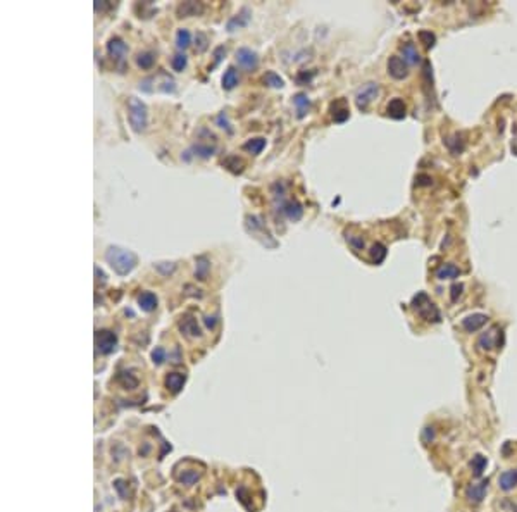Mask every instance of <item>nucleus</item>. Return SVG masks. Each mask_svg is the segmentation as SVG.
Masks as SVG:
<instances>
[{
    "instance_id": "obj_15",
    "label": "nucleus",
    "mask_w": 517,
    "mask_h": 512,
    "mask_svg": "<svg viewBox=\"0 0 517 512\" xmlns=\"http://www.w3.org/2000/svg\"><path fill=\"white\" fill-rule=\"evenodd\" d=\"M204 7L198 2H183V4L178 5V16L180 18H188V16H197L202 14Z\"/></svg>"
},
{
    "instance_id": "obj_2",
    "label": "nucleus",
    "mask_w": 517,
    "mask_h": 512,
    "mask_svg": "<svg viewBox=\"0 0 517 512\" xmlns=\"http://www.w3.org/2000/svg\"><path fill=\"white\" fill-rule=\"evenodd\" d=\"M412 307L417 311V314L428 323H440V311L436 309V305L429 300V297L424 291H419L414 298H412Z\"/></svg>"
},
{
    "instance_id": "obj_22",
    "label": "nucleus",
    "mask_w": 517,
    "mask_h": 512,
    "mask_svg": "<svg viewBox=\"0 0 517 512\" xmlns=\"http://www.w3.org/2000/svg\"><path fill=\"white\" fill-rule=\"evenodd\" d=\"M293 102H295L297 111H299V117H303L307 113H309V109H310V100H309V97H307L305 93L295 95Z\"/></svg>"
},
{
    "instance_id": "obj_41",
    "label": "nucleus",
    "mask_w": 517,
    "mask_h": 512,
    "mask_svg": "<svg viewBox=\"0 0 517 512\" xmlns=\"http://www.w3.org/2000/svg\"><path fill=\"white\" fill-rule=\"evenodd\" d=\"M195 152H197L200 157H209V155H212L214 148H211V147H195Z\"/></svg>"
},
{
    "instance_id": "obj_40",
    "label": "nucleus",
    "mask_w": 517,
    "mask_h": 512,
    "mask_svg": "<svg viewBox=\"0 0 517 512\" xmlns=\"http://www.w3.org/2000/svg\"><path fill=\"white\" fill-rule=\"evenodd\" d=\"M347 240H349V242L352 243L354 249H357V250L364 249V240L359 238V236H347Z\"/></svg>"
},
{
    "instance_id": "obj_30",
    "label": "nucleus",
    "mask_w": 517,
    "mask_h": 512,
    "mask_svg": "<svg viewBox=\"0 0 517 512\" xmlns=\"http://www.w3.org/2000/svg\"><path fill=\"white\" fill-rule=\"evenodd\" d=\"M264 83L269 85V86L272 88H283L285 86V81H283V78H279L276 73H272V71H269V73H266L264 76Z\"/></svg>"
},
{
    "instance_id": "obj_25",
    "label": "nucleus",
    "mask_w": 517,
    "mask_h": 512,
    "mask_svg": "<svg viewBox=\"0 0 517 512\" xmlns=\"http://www.w3.org/2000/svg\"><path fill=\"white\" fill-rule=\"evenodd\" d=\"M264 147H266L264 138H252V140H248L245 145H243V148H245L246 152H250V154H253V155L261 154V152L264 150Z\"/></svg>"
},
{
    "instance_id": "obj_10",
    "label": "nucleus",
    "mask_w": 517,
    "mask_h": 512,
    "mask_svg": "<svg viewBox=\"0 0 517 512\" xmlns=\"http://www.w3.org/2000/svg\"><path fill=\"white\" fill-rule=\"evenodd\" d=\"M331 117H333L334 123H345V121L350 117V111L349 107L345 106L343 100L334 102L333 106H331Z\"/></svg>"
},
{
    "instance_id": "obj_36",
    "label": "nucleus",
    "mask_w": 517,
    "mask_h": 512,
    "mask_svg": "<svg viewBox=\"0 0 517 512\" xmlns=\"http://www.w3.org/2000/svg\"><path fill=\"white\" fill-rule=\"evenodd\" d=\"M197 262H198V264H197V267H198V269H197V276L200 278V280H205V274H207V269H209L207 260H205V259H198Z\"/></svg>"
},
{
    "instance_id": "obj_21",
    "label": "nucleus",
    "mask_w": 517,
    "mask_h": 512,
    "mask_svg": "<svg viewBox=\"0 0 517 512\" xmlns=\"http://www.w3.org/2000/svg\"><path fill=\"white\" fill-rule=\"evenodd\" d=\"M517 486V471H505L500 476V488L505 491H510Z\"/></svg>"
},
{
    "instance_id": "obj_26",
    "label": "nucleus",
    "mask_w": 517,
    "mask_h": 512,
    "mask_svg": "<svg viewBox=\"0 0 517 512\" xmlns=\"http://www.w3.org/2000/svg\"><path fill=\"white\" fill-rule=\"evenodd\" d=\"M495 331H496V328H491L490 331H486V333L478 340V347H481L483 350H490V348L493 347V340H495Z\"/></svg>"
},
{
    "instance_id": "obj_16",
    "label": "nucleus",
    "mask_w": 517,
    "mask_h": 512,
    "mask_svg": "<svg viewBox=\"0 0 517 512\" xmlns=\"http://www.w3.org/2000/svg\"><path fill=\"white\" fill-rule=\"evenodd\" d=\"M443 142H445V145L448 147V150H450L454 155L462 154V152H464V148H465V143H464V140H462L461 135H452V137L445 138Z\"/></svg>"
},
{
    "instance_id": "obj_27",
    "label": "nucleus",
    "mask_w": 517,
    "mask_h": 512,
    "mask_svg": "<svg viewBox=\"0 0 517 512\" xmlns=\"http://www.w3.org/2000/svg\"><path fill=\"white\" fill-rule=\"evenodd\" d=\"M154 60H155V56L152 52L138 54V57H136V64L141 67V69H150V67L154 66Z\"/></svg>"
},
{
    "instance_id": "obj_33",
    "label": "nucleus",
    "mask_w": 517,
    "mask_h": 512,
    "mask_svg": "<svg viewBox=\"0 0 517 512\" xmlns=\"http://www.w3.org/2000/svg\"><path fill=\"white\" fill-rule=\"evenodd\" d=\"M171 66L174 71H183L185 67H187V56H183V54H176V56L172 57Z\"/></svg>"
},
{
    "instance_id": "obj_19",
    "label": "nucleus",
    "mask_w": 517,
    "mask_h": 512,
    "mask_svg": "<svg viewBox=\"0 0 517 512\" xmlns=\"http://www.w3.org/2000/svg\"><path fill=\"white\" fill-rule=\"evenodd\" d=\"M185 385V374H180V372H171V374L165 378V386L171 390L172 393H178Z\"/></svg>"
},
{
    "instance_id": "obj_4",
    "label": "nucleus",
    "mask_w": 517,
    "mask_h": 512,
    "mask_svg": "<svg viewBox=\"0 0 517 512\" xmlns=\"http://www.w3.org/2000/svg\"><path fill=\"white\" fill-rule=\"evenodd\" d=\"M380 93V88H378L376 83H366L362 85V88H359L355 95V104L360 111H366L369 107V104L378 97Z\"/></svg>"
},
{
    "instance_id": "obj_34",
    "label": "nucleus",
    "mask_w": 517,
    "mask_h": 512,
    "mask_svg": "<svg viewBox=\"0 0 517 512\" xmlns=\"http://www.w3.org/2000/svg\"><path fill=\"white\" fill-rule=\"evenodd\" d=\"M119 381L124 383V386H128V388H133V386H136V378H133V376L130 374V372H121L119 374Z\"/></svg>"
},
{
    "instance_id": "obj_31",
    "label": "nucleus",
    "mask_w": 517,
    "mask_h": 512,
    "mask_svg": "<svg viewBox=\"0 0 517 512\" xmlns=\"http://www.w3.org/2000/svg\"><path fill=\"white\" fill-rule=\"evenodd\" d=\"M190 31L188 29H180V31L176 33V45L180 47V49H187L188 45H190Z\"/></svg>"
},
{
    "instance_id": "obj_11",
    "label": "nucleus",
    "mask_w": 517,
    "mask_h": 512,
    "mask_svg": "<svg viewBox=\"0 0 517 512\" xmlns=\"http://www.w3.org/2000/svg\"><path fill=\"white\" fill-rule=\"evenodd\" d=\"M386 111H388V116L393 117V119H404L405 114H407V107H405L402 98H393V100H390Z\"/></svg>"
},
{
    "instance_id": "obj_32",
    "label": "nucleus",
    "mask_w": 517,
    "mask_h": 512,
    "mask_svg": "<svg viewBox=\"0 0 517 512\" xmlns=\"http://www.w3.org/2000/svg\"><path fill=\"white\" fill-rule=\"evenodd\" d=\"M419 40H421V43H424L426 49H431L436 42V36L431 31H419Z\"/></svg>"
},
{
    "instance_id": "obj_20",
    "label": "nucleus",
    "mask_w": 517,
    "mask_h": 512,
    "mask_svg": "<svg viewBox=\"0 0 517 512\" xmlns=\"http://www.w3.org/2000/svg\"><path fill=\"white\" fill-rule=\"evenodd\" d=\"M459 276H461V269L454 264H445L436 271V278H440V280H455Z\"/></svg>"
},
{
    "instance_id": "obj_35",
    "label": "nucleus",
    "mask_w": 517,
    "mask_h": 512,
    "mask_svg": "<svg viewBox=\"0 0 517 512\" xmlns=\"http://www.w3.org/2000/svg\"><path fill=\"white\" fill-rule=\"evenodd\" d=\"M197 480H198V473H197V471H187V473H183V474L180 476V481H183V483H187V484L195 483Z\"/></svg>"
},
{
    "instance_id": "obj_18",
    "label": "nucleus",
    "mask_w": 517,
    "mask_h": 512,
    "mask_svg": "<svg viewBox=\"0 0 517 512\" xmlns=\"http://www.w3.org/2000/svg\"><path fill=\"white\" fill-rule=\"evenodd\" d=\"M400 52H402V57H404V60L407 64H417L419 60H421V57H419V52L414 47V43H404Z\"/></svg>"
},
{
    "instance_id": "obj_13",
    "label": "nucleus",
    "mask_w": 517,
    "mask_h": 512,
    "mask_svg": "<svg viewBox=\"0 0 517 512\" xmlns=\"http://www.w3.org/2000/svg\"><path fill=\"white\" fill-rule=\"evenodd\" d=\"M180 330L183 331L187 337H200V328H198L197 321L191 316H185L180 321Z\"/></svg>"
},
{
    "instance_id": "obj_14",
    "label": "nucleus",
    "mask_w": 517,
    "mask_h": 512,
    "mask_svg": "<svg viewBox=\"0 0 517 512\" xmlns=\"http://www.w3.org/2000/svg\"><path fill=\"white\" fill-rule=\"evenodd\" d=\"M138 307L145 313H152V311L157 307V297H155L152 291H143L141 295H138Z\"/></svg>"
},
{
    "instance_id": "obj_17",
    "label": "nucleus",
    "mask_w": 517,
    "mask_h": 512,
    "mask_svg": "<svg viewBox=\"0 0 517 512\" xmlns=\"http://www.w3.org/2000/svg\"><path fill=\"white\" fill-rule=\"evenodd\" d=\"M283 211H285V214L288 216L292 221H299L303 214L302 205H300L297 200H290V202H286L285 205H283Z\"/></svg>"
},
{
    "instance_id": "obj_39",
    "label": "nucleus",
    "mask_w": 517,
    "mask_h": 512,
    "mask_svg": "<svg viewBox=\"0 0 517 512\" xmlns=\"http://www.w3.org/2000/svg\"><path fill=\"white\" fill-rule=\"evenodd\" d=\"M205 49H207V36L204 33H197V50L204 52Z\"/></svg>"
},
{
    "instance_id": "obj_24",
    "label": "nucleus",
    "mask_w": 517,
    "mask_h": 512,
    "mask_svg": "<svg viewBox=\"0 0 517 512\" xmlns=\"http://www.w3.org/2000/svg\"><path fill=\"white\" fill-rule=\"evenodd\" d=\"M369 254H371V259H373L374 264H381L384 260V257H386L388 250L383 243H374V245L371 247Z\"/></svg>"
},
{
    "instance_id": "obj_5",
    "label": "nucleus",
    "mask_w": 517,
    "mask_h": 512,
    "mask_svg": "<svg viewBox=\"0 0 517 512\" xmlns=\"http://www.w3.org/2000/svg\"><path fill=\"white\" fill-rule=\"evenodd\" d=\"M95 341H97V350H99L100 354L107 355V354H110V352L116 350L117 338L112 331H109V330L99 331L95 337Z\"/></svg>"
},
{
    "instance_id": "obj_43",
    "label": "nucleus",
    "mask_w": 517,
    "mask_h": 512,
    "mask_svg": "<svg viewBox=\"0 0 517 512\" xmlns=\"http://www.w3.org/2000/svg\"><path fill=\"white\" fill-rule=\"evenodd\" d=\"M205 324H207L209 328H214V324H216L214 317H205Z\"/></svg>"
},
{
    "instance_id": "obj_8",
    "label": "nucleus",
    "mask_w": 517,
    "mask_h": 512,
    "mask_svg": "<svg viewBox=\"0 0 517 512\" xmlns=\"http://www.w3.org/2000/svg\"><path fill=\"white\" fill-rule=\"evenodd\" d=\"M488 319L490 317L486 316V314H481V313L471 314V316H467L465 319H462V328H464L465 331H469V333H474V331L481 330V328L488 323Z\"/></svg>"
},
{
    "instance_id": "obj_42",
    "label": "nucleus",
    "mask_w": 517,
    "mask_h": 512,
    "mask_svg": "<svg viewBox=\"0 0 517 512\" xmlns=\"http://www.w3.org/2000/svg\"><path fill=\"white\" fill-rule=\"evenodd\" d=\"M431 181H433V179H431V176H426V174H419L417 176V185H421V186L431 185Z\"/></svg>"
},
{
    "instance_id": "obj_38",
    "label": "nucleus",
    "mask_w": 517,
    "mask_h": 512,
    "mask_svg": "<svg viewBox=\"0 0 517 512\" xmlns=\"http://www.w3.org/2000/svg\"><path fill=\"white\" fill-rule=\"evenodd\" d=\"M152 359H154L155 364H162V362L165 361V350L162 347H157L152 352Z\"/></svg>"
},
{
    "instance_id": "obj_12",
    "label": "nucleus",
    "mask_w": 517,
    "mask_h": 512,
    "mask_svg": "<svg viewBox=\"0 0 517 512\" xmlns=\"http://www.w3.org/2000/svg\"><path fill=\"white\" fill-rule=\"evenodd\" d=\"M126 50H128L126 43L121 38H112L107 43V52H109V56L112 57V59L121 60L124 57V54H126Z\"/></svg>"
},
{
    "instance_id": "obj_9",
    "label": "nucleus",
    "mask_w": 517,
    "mask_h": 512,
    "mask_svg": "<svg viewBox=\"0 0 517 512\" xmlns=\"http://www.w3.org/2000/svg\"><path fill=\"white\" fill-rule=\"evenodd\" d=\"M486 490H488V480L481 481V483L471 484V486L465 490V497H467V500L472 502V504H479V502H483V498H485Z\"/></svg>"
},
{
    "instance_id": "obj_28",
    "label": "nucleus",
    "mask_w": 517,
    "mask_h": 512,
    "mask_svg": "<svg viewBox=\"0 0 517 512\" xmlns=\"http://www.w3.org/2000/svg\"><path fill=\"white\" fill-rule=\"evenodd\" d=\"M471 467H472V471H474V476H481L483 471H485V467H486V457L479 455V454L478 455H474L471 460Z\"/></svg>"
},
{
    "instance_id": "obj_23",
    "label": "nucleus",
    "mask_w": 517,
    "mask_h": 512,
    "mask_svg": "<svg viewBox=\"0 0 517 512\" xmlns=\"http://www.w3.org/2000/svg\"><path fill=\"white\" fill-rule=\"evenodd\" d=\"M238 85V74H236L235 67H228V71L222 76V88L224 90H233Z\"/></svg>"
},
{
    "instance_id": "obj_6",
    "label": "nucleus",
    "mask_w": 517,
    "mask_h": 512,
    "mask_svg": "<svg viewBox=\"0 0 517 512\" xmlns=\"http://www.w3.org/2000/svg\"><path fill=\"white\" fill-rule=\"evenodd\" d=\"M388 73H390V76L395 78V80H404L408 74L407 62L398 56L390 57V59H388Z\"/></svg>"
},
{
    "instance_id": "obj_29",
    "label": "nucleus",
    "mask_w": 517,
    "mask_h": 512,
    "mask_svg": "<svg viewBox=\"0 0 517 512\" xmlns=\"http://www.w3.org/2000/svg\"><path fill=\"white\" fill-rule=\"evenodd\" d=\"M224 166L229 169L231 172H235V174H240V172H243V168H245V164H243V161H240L238 157H228L224 161Z\"/></svg>"
},
{
    "instance_id": "obj_37",
    "label": "nucleus",
    "mask_w": 517,
    "mask_h": 512,
    "mask_svg": "<svg viewBox=\"0 0 517 512\" xmlns=\"http://www.w3.org/2000/svg\"><path fill=\"white\" fill-rule=\"evenodd\" d=\"M462 290H464V284H462V283L452 284V288H450V298H452V302H457V298L462 295Z\"/></svg>"
},
{
    "instance_id": "obj_1",
    "label": "nucleus",
    "mask_w": 517,
    "mask_h": 512,
    "mask_svg": "<svg viewBox=\"0 0 517 512\" xmlns=\"http://www.w3.org/2000/svg\"><path fill=\"white\" fill-rule=\"evenodd\" d=\"M106 260L110 264L114 273L121 274V276H126L128 273H131L138 262L136 256L133 252L119 249V247H109L106 252Z\"/></svg>"
},
{
    "instance_id": "obj_3",
    "label": "nucleus",
    "mask_w": 517,
    "mask_h": 512,
    "mask_svg": "<svg viewBox=\"0 0 517 512\" xmlns=\"http://www.w3.org/2000/svg\"><path fill=\"white\" fill-rule=\"evenodd\" d=\"M128 119L133 131L140 133L147 128V107L136 97H130L128 100Z\"/></svg>"
},
{
    "instance_id": "obj_7",
    "label": "nucleus",
    "mask_w": 517,
    "mask_h": 512,
    "mask_svg": "<svg viewBox=\"0 0 517 512\" xmlns=\"http://www.w3.org/2000/svg\"><path fill=\"white\" fill-rule=\"evenodd\" d=\"M236 62L243 67V69H255L257 64H259V59H257L255 52H252L250 49H238L236 50Z\"/></svg>"
}]
</instances>
